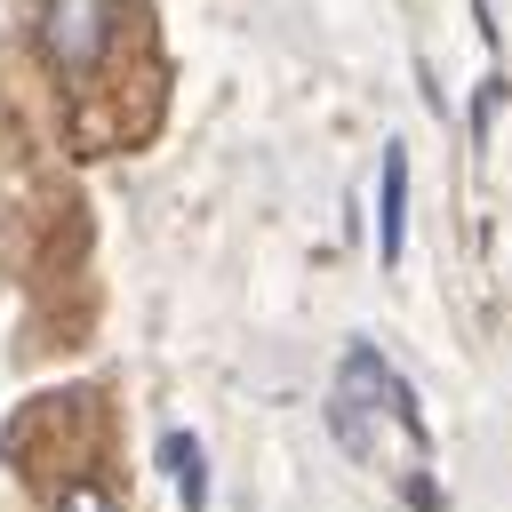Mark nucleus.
Listing matches in <instances>:
<instances>
[{
	"instance_id": "4",
	"label": "nucleus",
	"mask_w": 512,
	"mask_h": 512,
	"mask_svg": "<svg viewBox=\"0 0 512 512\" xmlns=\"http://www.w3.org/2000/svg\"><path fill=\"white\" fill-rule=\"evenodd\" d=\"M160 456H168V472H176L184 512H200V504H208V456H200V440H192V432H168V440H160Z\"/></svg>"
},
{
	"instance_id": "2",
	"label": "nucleus",
	"mask_w": 512,
	"mask_h": 512,
	"mask_svg": "<svg viewBox=\"0 0 512 512\" xmlns=\"http://www.w3.org/2000/svg\"><path fill=\"white\" fill-rule=\"evenodd\" d=\"M40 40H48V56H56V64L88 72V64L104 56V40H112V0H48Z\"/></svg>"
},
{
	"instance_id": "3",
	"label": "nucleus",
	"mask_w": 512,
	"mask_h": 512,
	"mask_svg": "<svg viewBox=\"0 0 512 512\" xmlns=\"http://www.w3.org/2000/svg\"><path fill=\"white\" fill-rule=\"evenodd\" d=\"M376 248L384 264L408 248V144H384V192H376Z\"/></svg>"
},
{
	"instance_id": "1",
	"label": "nucleus",
	"mask_w": 512,
	"mask_h": 512,
	"mask_svg": "<svg viewBox=\"0 0 512 512\" xmlns=\"http://www.w3.org/2000/svg\"><path fill=\"white\" fill-rule=\"evenodd\" d=\"M384 424L424 456V416H416L408 384H400L368 344H352L344 368H336V392H328V432H336L352 456H376V448H384Z\"/></svg>"
},
{
	"instance_id": "5",
	"label": "nucleus",
	"mask_w": 512,
	"mask_h": 512,
	"mask_svg": "<svg viewBox=\"0 0 512 512\" xmlns=\"http://www.w3.org/2000/svg\"><path fill=\"white\" fill-rule=\"evenodd\" d=\"M56 512H112V504H104V488H88V480H80V488H64V504H56Z\"/></svg>"
}]
</instances>
